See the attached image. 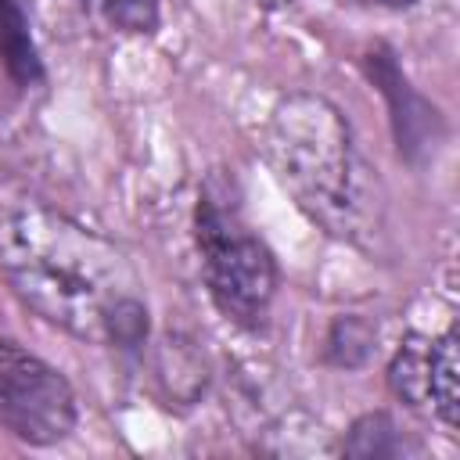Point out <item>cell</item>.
<instances>
[{"mask_svg":"<svg viewBox=\"0 0 460 460\" xmlns=\"http://www.w3.org/2000/svg\"><path fill=\"white\" fill-rule=\"evenodd\" d=\"M0 277L32 313L83 341L133 349L147 334L129 255L14 180H0Z\"/></svg>","mask_w":460,"mask_h":460,"instance_id":"cell-1","label":"cell"},{"mask_svg":"<svg viewBox=\"0 0 460 460\" xmlns=\"http://www.w3.org/2000/svg\"><path fill=\"white\" fill-rule=\"evenodd\" d=\"M266 158L298 208L327 234L352 244L377 237L385 223L381 180L338 104L320 93L284 97L266 126Z\"/></svg>","mask_w":460,"mask_h":460,"instance_id":"cell-2","label":"cell"},{"mask_svg":"<svg viewBox=\"0 0 460 460\" xmlns=\"http://www.w3.org/2000/svg\"><path fill=\"white\" fill-rule=\"evenodd\" d=\"M194 237L216 309L241 327L262 323L277 291V262L270 248L244 226L234 205L226 208L208 194L198 201Z\"/></svg>","mask_w":460,"mask_h":460,"instance_id":"cell-3","label":"cell"},{"mask_svg":"<svg viewBox=\"0 0 460 460\" xmlns=\"http://www.w3.org/2000/svg\"><path fill=\"white\" fill-rule=\"evenodd\" d=\"M0 424L29 446H54L75 428L72 385L18 341H0Z\"/></svg>","mask_w":460,"mask_h":460,"instance_id":"cell-4","label":"cell"},{"mask_svg":"<svg viewBox=\"0 0 460 460\" xmlns=\"http://www.w3.org/2000/svg\"><path fill=\"white\" fill-rule=\"evenodd\" d=\"M0 65L18 86H32L43 75L29 22L14 0H0Z\"/></svg>","mask_w":460,"mask_h":460,"instance_id":"cell-5","label":"cell"},{"mask_svg":"<svg viewBox=\"0 0 460 460\" xmlns=\"http://www.w3.org/2000/svg\"><path fill=\"white\" fill-rule=\"evenodd\" d=\"M428 377H431V338L406 334L402 345H399V352L392 356L388 385H392V392L402 402H410V406H431Z\"/></svg>","mask_w":460,"mask_h":460,"instance_id":"cell-6","label":"cell"},{"mask_svg":"<svg viewBox=\"0 0 460 460\" xmlns=\"http://www.w3.org/2000/svg\"><path fill=\"white\" fill-rule=\"evenodd\" d=\"M456 331L449 327L442 338L431 341V377H428V392H431V410L456 428L460 424V392H456Z\"/></svg>","mask_w":460,"mask_h":460,"instance_id":"cell-7","label":"cell"},{"mask_svg":"<svg viewBox=\"0 0 460 460\" xmlns=\"http://www.w3.org/2000/svg\"><path fill=\"white\" fill-rule=\"evenodd\" d=\"M349 456H399L406 453V435L395 428V420L388 413H367L352 424L345 446Z\"/></svg>","mask_w":460,"mask_h":460,"instance_id":"cell-8","label":"cell"},{"mask_svg":"<svg viewBox=\"0 0 460 460\" xmlns=\"http://www.w3.org/2000/svg\"><path fill=\"white\" fill-rule=\"evenodd\" d=\"M370 345H374V331L356 316H341L327 334V359H334L338 367H356L367 359Z\"/></svg>","mask_w":460,"mask_h":460,"instance_id":"cell-9","label":"cell"},{"mask_svg":"<svg viewBox=\"0 0 460 460\" xmlns=\"http://www.w3.org/2000/svg\"><path fill=\"white\" fill-rule=\"evenodd\" d=\"M101 7L122 32H151L158 22V0H101Z\"/></svg>","mask_w":460,"mask_h":460,"instance_id":"cell-10","label":"cell"},{"mask_svg":"<svg viewBox=\"0 0 460 460\" xmlns=\"http://www.w3.org/2000/svg\"><path fill=\"white\" fill-rule=\"evenodd\" d=\"M370 4H385V7H406V4H413V0H370Z\"/></svg>","mask_w":460,"mask_h":460,"instance_id":"cell-11","label":"cell"}]
</instances>
